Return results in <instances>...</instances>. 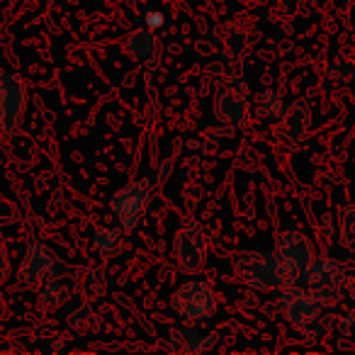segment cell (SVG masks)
<instances>
[{
	"mask_svg": "<svg viewBox=\"0 0 355 355\" xmlns=\"http://www.w3.org/2000/svg\"><path fill=\"white\" fill-rule=\"evenodd\" d=\"M209 44L222 61H239L251 49V32L241 22H219L212 30Z\"/></svg>",
	"mask_w": 355,
	"mask_h": 355,
	"instance_id": "8fae6325",
	"label": "cell"
},
{
	"mask_svg": "<svg viewBox=\"0 0 355 355\" xmlns=\"http://www.w3.org/2000/svg\"><path fill=\"white\" fill-rule=\"evenodd\" d=\"M161 15H158V12H148L146 15V27L148 30H158V27H161Z\"/></svg>",
	"mask_w": 355,
	"mask_h": 355,
	"instance_id": "484cf974",
	"label": "cell"
},
{
	"mask_svg": "<svg viewBox=\"0 0 355 355\" xmlns=\"http://www.w3.org/2000/svg\"><path fill=\"white\" fill-rule=\"evenodd\" d=\"M88 314H90L88 306H78V309L69 316V326H73L76 331H83L85 326H88V319H90Z\"/></svg>",
	"mask_w": 355,
	"mask_h": 355,
	"instance_id": "44dd1931",
	"label": "cell"
},
{
	"mask_svg": "<svg viewBox=\"0 0 355 355\" xmlns=\"http://www.w3.org/2000/svg\"><path fill=\"white\" fill-rule=\"evenodd\" d=\"M8 277H10V258H8L6 246L0 243V285H6Z\"/></svg>",
	"mask_w": 355,
	"mask_h": 355,
	"instance_id": "603a6c76",
	"label": "cell"
},
{
	"mask_svg": "<svg viewBox=\"0 0 355 355\" xmlns=\"http://www.w3.org/2000/svg\"><path fill=\"white\" fill-rule=\"evenodd\" d=\"M40 300H42V304H46L49 309H61V306L71 300L69 285H66L64 280L51 277V280H46L44 285L40 287Z\"/></svg>",
	"mask_w": 355,
	"mask_h": 355,
	"instance_id": "2e32d148",
	"label": "cell"
},
{
	"mask_svg": "<svg viewBox=\"0 0 355 355\" xmlns=\"http://www.w3.org/2000/svg\"><path fill=\"white\" fill-rule=\"evenodd\" d=\"M326 78L334 85H348L355 80V46H340L326 66Z\"/></svg>",
	"mask_w": 355,
	"mask_h": 355,
	"instance_id": "5bb4252c",
	"label": "cell"
},
{
	"mask_svg": "<svg viewBox=\"0 0 355 355\" xmlns=\"http://www.w3.org/2000/svg\"><path fill=\"white\" fill-rule=\"evenodd\" d=\"M217 292L209 282L205 280H188L173 292L171 306L175 316L185 324H205L214 316L217 311Z\"/></svg>",
	"mask_w": 355,
	"mask_h": 355,
	"instance_id": "3957f363",
	"label": "cell"
},
{
	"mask_svg": "<svg viewBox=\"0 0 355 355\" xmlns=\"http://www.w3.org/2000/svg\"><path fill=\"white\" fill-rule=\"evenodd\" d=\"M272 251L280 258V263L290 272L292 280H297L302 275V270L306 268V263L316 256L311 239L302 232H280L275 236V248Z\"/></svg>",
	"mask_w": 355,
	"mask_h": 355,
	"instance_id": "9c48e42d",
	"label": "cell"
},
{
	"mask_svg": "<svg viewBox=\"0 0 355 355\" xmlns=\"http://www.w3.org/2000/svg\"><path fill=\"white\" fill-rule=\"evenodd\" d=\"M336 222H338L340 246H343L345 251H355V202L345 205V207L336 214Z\"/></svg>",
	"mask_w": 355,
	"mask_h": 355,
	"instance_id": "e0dca14e",
	"label": "cell"
},
{
	"mask_svg": "<svg viewBox=\"0 0 355 355\" xmlns=\"http://www.w3.org/2000/svg\"><path fill=\"white\" fill-rule=\"evenodd\" d=\"M340 287H295L287 285L282 287L280 295V311L285 316L287 324L297 326L306 324L314 316H319L326 306L336 304L340 300Z\"/></svg>",
	"mask_w": 355,
	"mask_h": 355,
	"instance_id": "7a4b0ae2",
	"label": "cell"
},
{
	"mask_svg": "<svg viewBox=\"0 0 355 355\" xmlns=\"http://www.w3.org/2000/svg\"><path fill=\"white\" fill-rule=\"evenodd\" d=\"M234 275L241 285L258 292L282 290L287 285H295L290 272L275 256V251H243L236 253L232 261Z\"/></svg>",
	"mask_w": 355,
	"mask_h": 355,
	"instance_id": "6da1fadb",
	"label": "cell"
},
{
	"mask_svg": "<svg viewBox=\"0 0 355 355\" xmlns=\"http://www.w3.org/2000/svg\"><path fill=\"white\" fill-rule=\"evenodd\" d=\"M124 49H127V54L132 56V59L144 61L156 51V37L151 35L148 27H139V30H134L132 35L127 37Z\"/></svg>",
	"mask_w": 355,
	"mask_h": 355,
	"instance_id": "9a60e30c",
	"label": "cell"
},
{
	"mask_svg": "<svg viewBox=\"0 0 355 355\" xmlns=\"http://www.w3.org/2000/svg\"><path fill=\"white\" fill-rule=\"evenodd\" d=\"M251 110V90L241 73H234L214 95V117L224 127H239L246 122Z\"/></svg>",
	"mask_w": 355,
	"mask_h": 355,
	"instance_id": "5b68a950",
	"label": "cell"
},
{
	"mask_svg": "<svg viewBox=\"0 0 355 355\" xmlns=\"http://www.w3.org/2000/svg\"><path fill=\"white\" fill-rule=\"evenodd\" d=\"M214 334H200L195 329H173L163 340V350L173 355H202L214 345Z\"/></svg>",
	"mask_w": 355,
	"mask_h": 355,
	"instance_id": "7c38bea8",
	"label": "cell"
},
{
	"mask_svg": "<svg viewBox=\"0 0 355 355\" xmlns=\"http://www.w3.org/2000/svg\"><path fill=\"white\" fill-rule=\"evenodd\" d=\"M285 107H287V100L280 90H266V93L261 95V100H258L256 114L266 119H275V117H280Z\"/></svg>",
	"mask_w": 355,
	"mask_h": 355,
	"instance_id": "ffe728a7",
	"label": "cell"
},
{
	"mask_svg": "<svg viewBox=\"0 0 355 355\" xmlns=\"http://www.w3.org/2000/svg\"><path fill=\"white\" fill-rule=\"evenodd\" d=\"M173 258L185 275H195L198 270H202L207 261V234L198 219L188 217L180 222L173 239Z\"/></svg>",
	"mask_w": 355,
	"mask_h": 355,
	"instance_id": "277c9868",
	"label": "cell"
},
{
	"mask_svg": "<svg viewBox=\"0 0 355 355\" xmlns=\"http://www.w3.org/2000/svg\"><path fill=\"white\" fill-rule=\"evenodd\" d=\"M336 232H338V222L326 214V217L321 219V234H324V236H334Z\"/></svg>",
	"mask_w": 355,
	"mask_h": 355,
	"instance_id": "cb8c5ba5",
	"label": "cell"
},
{
	"mask_svg": "<svg viewBox=\"0 0 355 355\" xmlns=\"http://www.w3.org/2000/svg\"><path fill=\"white\" fill-rule=\"evenodd\" d=\"M331 326H334V321L329 316H314L306 324L297 326V340H302V343H316V340L329 336Z\"/></svg>",
	"mask_w": 355,
	"mask_h": 355,
	"instance_id": "d6986e66",
	"label": "cell"
},
{
	"mask_svg": "<svg viewBox=\"0 0 355 355\" xmlns=\"http://www.w3.org/2000/svg\"><path fill=\"white\" fill-rule=\"evenodd\" d=\"M302 280L309 287H340L345 277V266L336 258L329 256H314L306 268L302 270Z\"/></svg>",
	"mask_w": 355,
	"mask_h": 355,
	"instance_id": "4fadbf2b",
	"label": "cell"
},
{
	"mask_svg": "<svg viewBox=\"0 0 355 355\" xmlns=\"http://www.w3.org/2000/svg\"><path fill=\"white\" fill-rule=\"evenodd\" d=\"M340 292L350 300H355V268H348L345 266V277L340 282Z\"/></svg>",
	"mask_w": 355,
	"mask_h": 355,
	"instance_id": "7402d4cb",
	"label": "cell"
},
{
	"mask_svg": "<svg viewBox=\"0 0 355 355\" xmlns=\"http://www.w3.org/2000/svg\"><path fill=\"white\" fill-rule=\"evenodd\" d=\"M93 248L100 253L103 258H110L119 251V229L114 227H98L90 236Z\"/></svg>",
	"mask_w": 355,
	"mask_h": 355,
	"instance_id": "ac0fdd59",
	"label": "cell"
},
{
	"mask_svg": "<svg viewBox=\"0 0 355 355\" xmlns=\"http://www.w3.org/2000/svg\"><path fill=\"white\" fill-rule=\"evenodd\" d=\"M151 195H153L151 183H148L146 178H137V180L119 188L110 198V209L119 217L124 232H132L137 227V222L141 219V214L146 212L148 202H151Z\"/></svg>",
	"mask_w": 355,
	"mask_h": 355,
	"instance_id": "8992f818",
	"label": "cell"
},
{
	"mask_svg": "<svg viewBox=\"0 0 355 355\" xmlns=\"http://www.w3.org/2000/svg\"><path fill=\"white\" fill-rule=\"evenodd\" d=\"M27 90L25 80L12 71L0 69V134L10 137L25 112Z\"/></svg>",
	"mask_w": 355,
	"mask_h": 355,
	"instance_id": "ba28073f",
	"label": "cell"
},
{
	"mask_svg": "<svg viewBox=\"0 0 355 355\" xmlns=\"http://www.w3.org/2000/svg\"><path fill=\"white\" fill-rule=\"evenodd\" d=\"M311 114L304 103H287L280 117L272 119V134L287 148H297L306 141Z\"/></svg>",
	"mask_w": 355,
	"mask_h": 355,
	"instance_id": "30bf717a",
	"label": "cell"
},
{
	"mask_svg": "<svg viewBox=\"0 0 355 355\" xmlns=\"http://www.w3.org/2000/svg\"><path fill=\"white\" fill-rule=\"evenodd\" d=\"M56 272H59V263H56L54 251L44 241H32L17 270V285L22 290H37L46 280L56 277Z\"/></svg>",
	"mask_w": 355,
	"mask_h": 355,
	"instance_id": "52a82bcc",
	"label": "cell"
},
{
	"mask_svg": "<svg viewBox=\"0 0 355 355\" xmlns=\"http://www.w3.org/2000/svg\"><path fill=\"white\" fill-rule=\"evenodd\" d=\"M173 171V158H163L161 161V168H158V183H166L168 175Z\"/></svg>",
	"mask_w": 355,
	"mask_h": 355,
	"instance_id": "d4e9b609",
	"label": "cell"
},
{
	"mask_svg": "<svg viewBox=\"0 0 355 355\" xmlns=\"http://www.w3.org/2000/svg\"><path fill=\"white\" fill-rule=\"evenodd\" d=\"M343 326H345V329H348V326H353V331H355V311H350L348 319L343 321Z\"/></svg>",
	"mask_w": 355,
	"mask_h": 355,
	"instance_id": "4316f807",
	"label": "cell"
}]
</instances>
